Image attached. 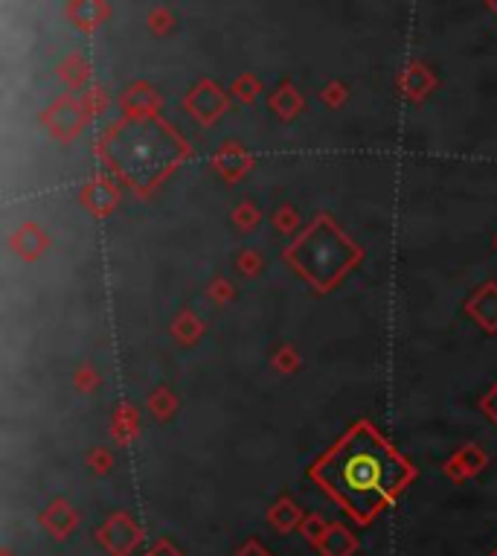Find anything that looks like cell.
Instances as JSON below:
<instances>
[{
	"mask_svg": "<svg viewBox=\"0 0 497 556\" xmlns=\"http://www.w3.org/2000/svg\"><path fill=\"white\" fill-rule=\"evenodd\" d=\"M315 481L355 518H373L410 481V466L369 425H358L315 466Z\"/></svg>",
	"mask_w": 497,
	"mask_h": 556,
	"instance_id": "cell-1",
	"label": "cell"
},
{
	"mask_svg": "<svg viewBox=\"0 0 497 556\" xmlns=\"http://www.w3.org/2000/svg\"><path fill=\"white\" fill-rule=\"evenodd\" d=\"M352 260H355V248L346 245L334 227H332V234H329L326 248H320L317 227H311L308 236L299 239L297 245L291 248V262L297 265L299 271H306L317 286L334 283V277H338Z\"/></svg>",
	"mask_w": 497,
	"mask_h": 556,
	"instance_id": "cell-2",
	"label": "cell"
},
{
	"mask_svg": "<svg viewBox=\"0 0 497 556\" xmlns=\"http://www.w3.org/2000/svg\"><path fill=\"white\" fill-rule=\"evenodd\" d=\"M152 556H175V553H172L169 548H157V551H155Z\"/></svg>",
	"mask_w": 497,
	"mask_h": 556,
	"instance_id": "cell-3",
	"label": "cell"
}]
</instances>
